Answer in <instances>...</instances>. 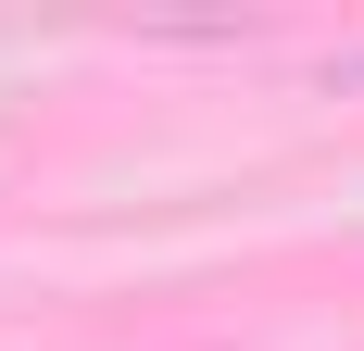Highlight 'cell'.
Returning a JSON list of instances; mask_svg holds the SVG:
<instances>
[{"mask_svg":"<svg viewBox=\"0 0 364 351\" xmlns=\"http://www.w3.org/2000/svg\"><path fill=\"white\" fill-rule=\"evenodd\" d=\"M339 88H364V50H339Z\"/></svg>","mask_w":364,"mask_h":351,"instance_id":"1","label":"cell"}]
</instances>
